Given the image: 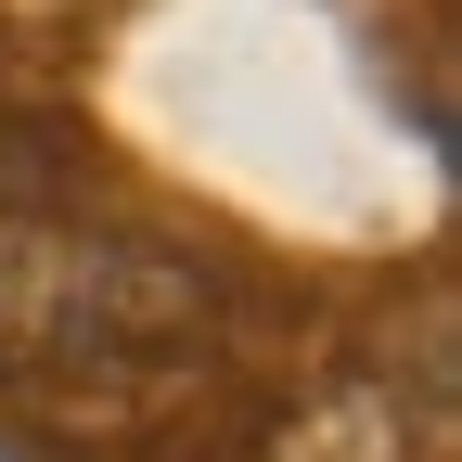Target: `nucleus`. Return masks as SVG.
Wrapping results in <instances>:
<instances>
[{
  "instance_id": "obj_1",
  "label": "nucleus",
  "mask_w": 462,
  "mask_h": 462,
  "mask_svg": "<svg viewBox=\"0 0 462 462\" xmlns=\"http://www.w3.org/2000/svg\"><path fill=\"white\" fill-rule=\"evenodd\" d=\"M218 296L193 257L116 245V231H51V218H0V373L51 385V398H129L206 360Z\"/></svg>"
}]
</instances>
